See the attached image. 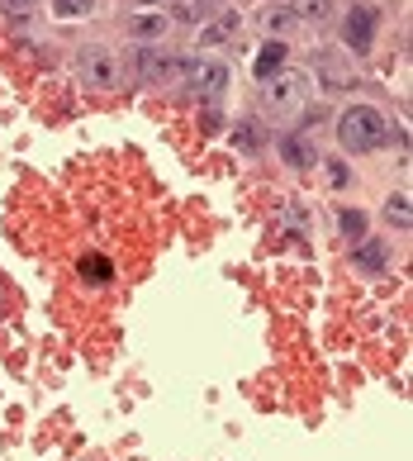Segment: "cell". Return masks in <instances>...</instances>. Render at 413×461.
<instances>
[{"mask_svg":"<svg viewBox=\"0 0 413 461\" xmlns=\"http://www.w3.org/2000/svg\"><path fill=\"white\" fill-rule=\"evenodd\" d=\"M337 143H342V152H352V158H366V152L390 143V119L375 110V105L342 110L337 114Z\"/></svg>","mask_w":413,"mask_h":461,"instance_id":"1","label":"cell"},{"mask_svg":"<svg viewBox=\"0 0 413 461\" xmlns=\"http://www.w3.org/2000/svg\"><path fill=\"white\" fill-rule=\"evenodd\" d=\"M304 95H309V77L304 72H290V67H281L275 77L262 81V110L275 114V119L304 110Z\"/></svg>","mask_w":413,"mask_h":461,"instance_id":"2","label":"cell"},{"mask_svg":"<svg viewBox=\"0 0 413 461\" xmlns=\"http://www.w3.org/2000/svg\"><path fill=\"white\" fill-rule=\"evenodd\" d=\"M138 72H143V81L166 86V81H181L185 77V62L176 53H166V48H143V53H138Z\"/></svg>","mask_w":413,"mask_h":461,"instance_id":"3","label":"cell"},{"mask_svg":"<svg viewBox=\"0 0 413 461\" xmlns=\"http://www.w3.org/2000/svg\"><path fill=\"white\" fill-rule=\"evenodd\" d=\"M81 77L91 81L95 91H114L119 81H124V67H119V58H110V53H91L81 62Z\"/></svg>","mask_w":413,"mask_h":461,"instance_id":"4","label":"cell"},{"mask_svg":"<svg viewBox=\"0 0 413 461\" xmlns=\"http://www.w3.org/2000/svg\"><path fill=\"white\" fill-rule=\"evenodd\" d=\"M342 33H347L352 53H371V43H375V10L371 5H356L347 14V24H342Z\"/></svg>","mask_w":413,"mask_h":461,"instance_id":"5","label":"cell"},{"mask_svg":"<svg viewBox=\"0 0 413 461\" xmlns=\"http://www.w3.org/2000/svg\"><path fill=\"white\" fill-rule=\"evenodd\" d=\"M191 86H195V95H204V100H219L223 95V86H229V67L223 62H195L191 67Z\"/></svg>","mask_w":413,"mask_h":461,"instance_id":"6","label":"cell"},{"mask_svg":"<svg viewBox=\"0 0 413 461\" xmlns=\"http://www.w3.org/2000/svg\"><path fill=\"white\" fill-rule=\"evenodd\" d=\"M319 81H323L328 91H347L356 77H352V67L342 62L337 53H323V58H319Z\"/></svg>","mask_w":413,"mask_h":461,"instance_id":"7","label":"cell"},{"mask_svg":"<svg viewBox=\"0 0 413 461\" xmlns=\"http://www.w3.org/2000/svg\"><path fill=\"white\" fill-rule=\"evenodd\" d=\"M166 5H171V20L176 24H204L219 10V0H166Z\"/></svg>","mask_w":413,"mask_h":461,"instance_id":"8","label":"cell"},{"mask_svg":"<svg viewBox=\"0 0 413 461\" xmlns=\"http://www.w3.org/2000/svg\"><path fill=\"white\" fill-rule=\"evenodd\" d=\"M290 62V43H281V39H271L266 48H262V53H256V77H275V72H281V67Z\"/></svg>","mask_w":413,"mask_h":461,"instance_id":"9","label":"cell"},{"mask_svg":"<svg viewBox=\"0 0 413 461\" xmlns=\"http://www.w3.org/2000/svg\"><path fill=\"white\" fill-rule=\"evenodd\" d=\"M129 33H133V39H143V43L162 39V33H166V14H133V20H129Z\"/></svg>","mask_w":413,"mask_h":461,"instance_id":"10","label":"cell"},{"mask_svg":"<svg viewBox=\"0 0 413 461\" xmlns=\"http://www.w3.org/2000/svg\"><path fill=\"white\" fill-rule=\"evenodd\" d=\"M385 219L394 229H409L413 224V204H409V191H394L390 200H385Z\"/></svg>","mask_w":413,"mask_h":461,"instance_id":"11","label":"cell"},{"mask_svg":"<svg viewBox=\"0 0 413 461\" xmlns=\"http://www.w3.org/2000/svg\"><path fill=\"white\" fill-rule=\"evenodd\" d=\"M233 29H238V14H219V20H204V24H200V43H223Z\"/></svg>","mask_w":413,"mask_h":461,"instance_id":"12","label":"cell"},{"mask_svg":"<svg viewBox=\"0 0 413 461\" xmlns=\"http://www.w3.org/2000/svg\"><path fill=\"white\" fill-rule=\"evenodd\" d=\"M337 224L347 229V233L356 238V243H361V238H366V229H371V219L361 214V210H352V204H342V210H337Z\"/></svg>","mask_w":413,"mask_h":461,"instance_id":"13","label":"cell"},{"mask_svg":"<svg viewBox=\"0 0 413 461\" xmlns=\"http://www.w3.org/2000/svg\"><path fill=\"white\" fill-rule=\"evenodd\" d=\"M356 267L381 271V267H385V248H381V243H371V238H361V248H356Z\"/></svg>","mask_w":413,"mask_h":461,"instance_id":"14","label":"cell"},{"mask_svg":"<svg viewBox=\"0 0 413 461\" xmlns=\"http://www.w3.org/2000/svg\"><path fill=\"white\" fill-rule=\"evenodd\" d=\"M262 24H266L271 33H290V29H295L300 20H295V14H290V5H281V10L271 5V10H262Z\"/></svg>","mask_w":413,"mask_h":461,"instance_id":"15","label":"cell"},{"mask_svg":"<svg viewBox=\"0 0 413 461\" xmlns=\"http://www.w3.org/2000/svg\"><path fill=\"white\" fill-rule=\"evenodd\" d=\"M295 20H328L333 14V0H295Z\"/></svg>","mask_w":413,"mask_h":461,"instance_id":"16","label":"cell"},{"mask_svg":"<svg viewBox=\"0 0 413 461\" xmlns=\"http://www.w3.org/2000/svg\"><path fill=\"white\" fill-rule=\"evenodd\" d=\"M81 281L85 285H105L110 281V262L105 258H81Z\"/></svg>","mask_w":413,"mask_h":461,"instance_id":"17","label":"cell"},{"mask_svg":"<svg viewBox=\"0 0 413 461\" xmlns=\"http://www.w3.org/2000/svg\"><path fill=\"white\" fill-rule=\"evenodd\" d=\"M95 0H53V14L58 20H81V14H91Z\"/></svg>","mask_w":413,"mask_h":461,"instance_id":"18","label":"cell"},{"mask_svg":"<svg viewBox=\"0 0 413 461\" xmlns=\"http://www.w3.org/2000/svg\"><path fill=\"white\" fill-rule=\"evenodd\" d=\"M281 152H285V162H290V167H309V162H314V152H309L300 139H285Z\"/></svg>","mask_w":413,"mask_h":461,"instance_id":"19","label":"cell"},{"mask_svg":"<svg viewBox=\"0 0 413 461\" xmlns=\"http://www.w3.org/2000/svg\"><path fill=\"white\" fill-rule=\"evenodd\" d=\"M328 176H333V185H347V167L333 162V167H328Z\"/></svg>","mask_w":413,"mask_h":461,"instance_id":"20","label":"cell"},{"mask_svg":"<svg viewBox=\"0 0 413 461\" xmlns=\"http://www.w3.org/2000/svg\"><path fill=\"white\" fill-rule=\"evenodd\" d=\"M10 10H14V14H29V10H33V0H10Z\"/></svg>","mask_w":413,"mask_h":461,"instance_id":"21","label":"cell"},{"mask_svg":"<svg viewBox=\"0 0 413 461\" xmlns=\"http://www.w3.org/2000/svg\"><path fill=\"white\" fill-rule=\"evenodd\" d=\"M138 5H162V0H138Z\"/></svg>","mask_w":413,"mask_h":461,"instance_id":"22","label":"cell"}]
</instances>
